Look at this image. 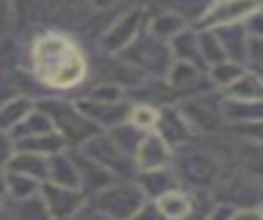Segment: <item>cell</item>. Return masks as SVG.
Instances as JSON below:
<instances>
[{
  "label": "cell",
  "instance_id": "1",
  "mask_svg": "<svg viewBox=\"0 0 263 220\" xmlns=\"http://www.w3.org/2000/svg\"><path fill=\"white\" fill-rule=\"evenodd\" d=\"M31 62L37 80L53 88H72L86 74V62L80 49L58 33H47L33 43Z\"/></svg>",
  "mask_w": 263,
  "mask_h": 220
},
{
  "label": "cell",
  "instance_id": "2",
  "mask_svg": "<svg viewBox=\"0 0 263 220\" xmlns=\"http://www.w3.org/2000/svg\"><path fill=\"white\" fill-rule=\"evenodd\" d=\"M95 206L111 220H132L142 208V189L132 185H109L99 191Z\"/></svg>",
  "mask_w": 263,
  "mask_h": 220
},
{
  "label": "cell",
  "instance_id": "3",
  "mask_svg": "<svg viewBox=\"0 0 263 220\" xmlns=\"http://www.w3.org/2000/svg\"><path fill=\"white\" fill-rule=\"evenodd\" d=\"M41 199L47 208L49 218L53 220H68L80 212L84 206V195L78 189H66L60 185H45L41 191Z\"/></svg>",
  "mask_w": 263,
  "mask_h": 220
},
{
  "label": "cell",
  "instance_id": "4",
  "mask_svg": "<svg viewBox=\"0 0 263 220\" xmlns=\"http://www.w3.org/2000/svg\"><path fill=\"white\" fill-rule=\"evenodd\" d=\"M45 107H47V119L49 121H53L60 130H62V138L68 134V136H72V138H76V140H80V138H88L92 132V123L86 119V117H82L84 113L82 111H76L72 105H64V103H60V101H51L49 105L45 103Z\"/></svg>",
  "mask_w": 263,
  "mask_h": 220
},
{
  "label": "cell",
  "instance_id": "5",
  "mask_svg": "<svg viewBox=\"0 0 263 220\" xmlns=\"http://www.w3.org/2000/svg\"><path fill=\"white\" fill-rule=\"evenodd\" d=\"M136 148H138L136 160H138L140 169H144V171H158V169L166 167L171 152H168L166 142L158 134L152 132V134L144 136Z\"/></svg>",
  "mask_w": 263,
  "mask_h": 220
},
{
  "label": "cell",
  "instance_id": "6",
  "mask_svg": "<svg viewBox=\"0 0 263 220\" xmlns=\"http://www.w3.org/2000/svg\"><path fill=\"white\" fill-rule=\"evenodd\" d=\"M156 210L160 212V216L164 220H185L191 216L193 212V201L189 199V195L179 193V191H164L162 195H158L156 201Z\"/></svg>",
  "mask_w": 263,
  "mask_h": 220
},
{
  "label": "cell",
  "instance_id": "7",
  "mask_svg": "<svg viewBox=\"0 0 263 220\" xmlns=\"http://www.w3.org/2000/svg\"><path fill=\"white\" fill-rule=\"evenodd\" d=\"M253 8H259V4H245V2H226V4H214L210 6V12H203L201 16L208 19V23L212 25H224L228 27L234 19H240V16H249V12Z\"/></svg>",
  "mask_w": 263,
  "mask_h": 220
},
{
  "label": "cell",
  "instance_id": "8",
  "mask_svg": "<svg viewBox=\"0 0 263 220\" xmlns=\"http://www.w3.org/2000/svg\"><path fill=\"white\" fill-rule=\"evenodd\" d=\"M10 169L12 173L25 175L29 179H35L37 183L41 179H47V158L39 156V154H29V152H21L16 154V158L10 160Z\"/></svg>",
  "mask_w": 263,
  "mask_h": 220
},
{
  "label": "cell",
  "instance_id": "9",
  "mask_svg": "<svg viewBox=\"0 0 263 220\" xmlns=\"http://www.w3.org/2000/svg\"><path fill=\"white\" fill-rule=\"evenodd\" d=\"M10 220H51L41 195H31L25 199H14L10 210Z\"/></svg>",
  "mask_w": 263,
  "mask_h": 220
},
{
  "label": "cell",
  "instance_id": "10",
  "mask_svg": "<svg viewBox=\"0 0 263 220\" xmlns=\"http://www.w3.org/2000/svg\"><path fill=\"white\" fill-rule=\"evenodd\" d=\"M138 21H140V16H138V12H134V14H125V19L115 23V27L105 37V43L109 45V49L115 51L119 45H125L127 41H132L134 31L138 27Z\"/></svg>",
  "mask_w": 263,
  "mask_h": 220
},
{
  "label": "cell",
  "instance_id": "11",
  "mask_svg": "<svg viewBox=\"0 0 263 220\" xmlns=\"http://www.w3.org/2000/svg\"><path fill=\"white\" fill-rule=\"evenodd\" d=\"M33 105L29 101H25V97H14L10 101H6L2 107H0V125L2 127H12L16 125L27 113H31Z\"/></svg>",
  "mask_w": 263,
  "mask_h": 220
},
{
  "label": "cell",
  "instance_id": "12",
  "mask_svg": "<svg viewBox=\"0 0 263 220\" xmlns=\"http://www.w3.org/2000/svg\"><path fill=\"white\" fill-rule=\"evenodd\" d=\"M4 187H6V193H10L14 199H25V197H31L39 189V183L25 175L8 173L4 177Z\"/></svg>",
  "mask_w": 263,
  "mask_h": 220
},
{
  "label": "cell",
  "instance_id": "13",
  "mask_svg": "<svg viewBox=\"0 0 263 220\" xmlns=\"http://www.w3.org/2000/svg\"><path fill=\"white\" fill-rule=\"evenodd\" d=\"M181 27H183V19L179 12H166V14H158L152 25H150V31L152 35L156 37H171V35H177L181 33Z\"/></svg>",
  "mask_w": 263,
  "mask_h": 220
},
{
  "label": "cell",
  "instance_id": "14",
  "mask_svg": "<svg viewBox=\"0 0 263 220\" xmlns=\"http://www.w3.org/2000/svg\"><path fill=\"white\" fill-rule=\"evenodd\" d=\"M129 121L136 130H148V127H154L158 123V113L148 105H138L129 113Z\"/></svg>",
  "mask_w": 263,
  "mask_h": 220
},
{
  "label": "cell",
  "instance_id": "15",
  "mask_svg": "<svg viewBox=\"0 0 263 220\" xmlns=\"http://www.w3.org/2000/svg\"><path fill=\"white\" fill-rule=\"evenodd\" d=\"M240 74H242V70L236 64H216L214 72H212V76L218 84H232Z\"/></svg>",
  "mask_w": 263,
  "mask_h": 220
},
{
  "label": "cell",
  "instance_id": "16",
  "mask_svg": "<svg viewBox=\"0 0 263 220\" xmlns=\"http://www.w3.org/2000/svg\"><path fill=\"white\" fill-rule=\"evenodd\" d=\"M10 156V140L4 136V132H0V167L8 160Z\"/></svg>",
  "mask_w": 263,
  "mask_h": 220
},
{
  "label": "cell",
  "instance_id": "17",
  "mask_svg": "<svg viewBox=\"0 0 263 220\" xmlns=\"http://www.w3.org/2000/svg\"><path fill=\"white\" fill-rule=\"evenodd\" d=\"M230 220H261V216L257 210H249V212H240V214L232 216Z\"/></svg>",
  "mask_w": 263,
  "mask_h": 220
},
{
  "label": "cell",
  "instance_id": "18",
  "mask_svg": "<svg viewBox=\"0 0 263 220\" xmlns=\"http://www.w3.org/2000/svg\"><path fill=\"white\" fill-rule=\"evenodd\" d=\"M6 193V187H4V175H0V197Z\"/></svg>",
  "mask_w": 263,
  "mask_h": 220
},
{
  "label": "cell",
  "instance_id": "19",
  "mask_svg": "<svg viewBox=\"0 0 263 220\" xmlns=\"http://www.w3.org/2000/svg\"><path fill=\"white\" fill-rule=\"evenodd\" d=\"M0 208H2V197H0Z\"/></svg>",
  "mask_w": 263,
  "mask_h": 220
}]
</instances>
